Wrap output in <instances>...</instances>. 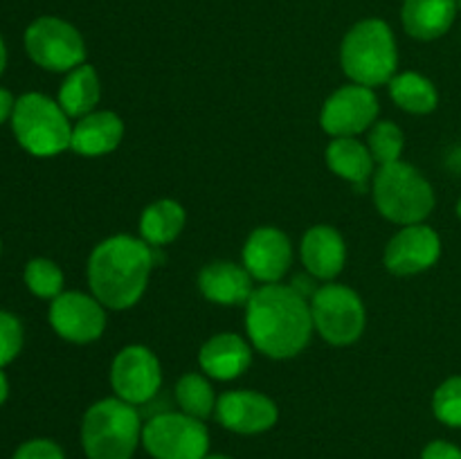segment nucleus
<instances>
[{"label": "nucleus", "mask_w": 461, "mask_h": 459, "mask_svg": "<svg viewBox=\"0 0 461 459\" xmlns=\"http://www.w3.org/2000/svg\"><path fill=\"white\" fill-rule=\"evenodd\" d=\"M246 328L250 342L275 360L300 354L313 333V315L306 297L295 286L264 284L246 304Z\"/></svg>", "instance_id": "f257e3e1"}, {"label": "nucleus", "mask_w": 461, "mask_h": 459, "mask_svg": "<svg viewBox=\"0 0 461 459\" xmlns=\"http://www.w3.org/2000/svg\"><path fill=\"white\" fill-rule=\"evenodd\" d=\"M151 268L153 250L144 238L115 234L90 252V291L106 309H131L147 291Z\"/></svg>", "instance_id": "f03ea898"}, {"label": "nucleus", "mask_w": 461, "mask_h": 459, "mask_svg": "<svg viewBox=\"0 0 461 459\" xmlns=\"http://www.w3.org/2000/svg\"><path fill=\"white\" fill-rule=\"evenodd\" d=\"M340 63L354 84H390L399 66V52L390 25L381 18H365L356 22L340 45Z\"/></svg>", "instance_id": "7ed1b4c3"}, {"label": "nucleus", "mask_w": 461, "mask_h": 459, "mask_svg": "<svg viewBox=\"0 0 461 459\" xmlns=\"http://www.w3.org/2000/svg\"><path fill=\"white\" fill-rule=\"evenodd\" d=\"M142 421L135 405L102 399L90 405L81 421V446L88 459H131L142 439Z\"/></svg>", "instance_id": "20e7f679"}, {"label": "nucleus", "mask_w": 461, "mask_h": 459, "mask_svg": "<svg viewBox=\"0 0 461 459\" xmlns=\"http://www.w3.org/2000/svg\"><path fill=\"white\" fill-rule=\"evenodd\" d=\"M374 202L392 223L414 225L435 210V192L421 171L399 160L383 165L374 176Z\"/></svg>", "instance_id": "39448f33"}, {"label": "nucleus", "mask_w": 461, "mask_h": 459, "mask_svg": "<svg viewBox=\"0 0 461 459\" xmlns=\"http://www.w3.org/2000/svg\"><path fill=\"white\" fill-rule=\"evenodd\" d=\"M12 129L18 144L32 156L50 158L70 148V117L61 104L41 93H27L16 99Z\"/></svg>", "instance_id": "423d86ee"}, {"label": "nucleus", "mask_w": 461, "mask_h": 459, "mask_svg": "<svg viewBox=\"0 0 461 459\" xmlns=\"http://www.w3.org/2000/svg\"><path fill=\"white\" fill-rule=\"evenodd\" d=\"M313 327L329 345L345 346L365 331V306L358 292L345 284H324L315 288L311 300Z\"/></svg>", "instance_id": "0eeeda50"}, {"label": "nucleus", "mask_w": 461, "mask_h": 459, "mask_svg": "<svg viewBox=\"0 0 461 459\" xmlns=\"http://www.w3.org/2000/svg\"><path fill=\"white\" fill-rule=\"evenodd\" d=\"M142 444L153 459H205L210 432L205 423L185 412H162L142 428Z\"/></svg>", "instance_id": "6e6552de"}, {"label": "nucleus", "mask_w": 461, "mask_h": 459, "mask_svg": "<svg viewBox=\"0 0 461 459\" xmlns=\"http://www.w3.org/2000/svg\"><path fill=\"white\" fill-rule=\"evenodd\" d=\"M25 50L36 66L52 72H70L86 63L84 36L57 16H41L27 27Z\"/></svg>", "instance_id": "1a4fd4ad"}, {"label": "nucleus", "mask_w": 461, "mask_h": 459, "mask_svg": "<svg viewBox=\"0 0 461 459\" xmlns=\"http://www.w3.org/2000/svg\"><path fill=\"white\" fill-rule=\"evenodd\" d=\"M111 385L117 399L131 405H144L160 392V360L142 345L124 346L111 367Z\"/></svg>", "instance_id": "9d476101"}, {"label": "nucleus", "mask_w": 461, "mask_h": 459, "mask_svg": "<svg viewBox=\"0 0 461 459\" xmlns=\"http://www.w3.org/2000/svg\"><path fill=\"white\" fill-rule=\"evenodd\" d=\"M378 99L372 88L349 84L324 102L320 124L333 138H356L376 122Z\"/></svg>", "instance_id": "9b49d317"}, {"label": "nucleus", "mask_w": 461, "mask_h": 459, "mask_svg": "<svg viewBox=\"0 0 461 459\" xmlns=\"http://www.w3.org/2000/svg\"><path fill=\"white\" fill-rule=\"evenodd\" d=\"M50 324L63 340L88 345L102 338L106 328V313H104V304L95 295L70 291L52 300Z\"/></svg>", "instance_id": "f8f14e48"}, {"label": "nucleus", "mask_w": 461, "mask_h": 459, "mask_svg": "<svg viewBox=\"0 0 461 459\" xmlns=\"http://www.w3.org/2000/svg\"><path fill=\"white\" fill-rule=\"evenodd\" d=\"M441 255V238L423 223L403 225L385 248V266L394 274H417L432 268Z\"/></svg>", "instance_id": "ddd939ff"}, {"label": "nucleus", "mask_w": 461, "mask_h": 459, "mask_svg": "<svg viewBox=\"0 0 461 459\" xmlns=\"http://www.w3.org/2000/svg\"><path fill=\"white\" fill-rule=\"evenodd\" d=\"M214 414L221 426L239 435H259V432L270 430L279 418L273 399L252 390H234L221 394Z\"/></svg>", "instance_id": "4468645a"}, {"label": "nucleus", "mask_w": 461, "mask_h": 459, "mask_svg": "<svg viewBox=\"0 0 461 459\" xmlns=\"http://www.w3.org/2000/svg\"><path fill=\"white\" fill-rule=\"evenodd\" d=\"M293 261V248L286 234L277 228H257L243 246V266L252 279L277 284Z\"/></svg>", "instance_id": "2eb2a0df"}, {"label": "nucleus", "mask_w": 461, "mask_h": 459, "mask_svg": "<svg viewBox=\"0 0 461 459\" xmlns=\"http://www.w3.org/2000/svg\"><path fill=\"white\" fill-rule=\"evenodd\" d=\"M304 268L318 279H333L342 273L347 259L345 238L331 225H313L306 230L300 246Z\"/></svg>", "instance_id": "dca6fc26"}, {"label": "nucleus", "mask_w": 461, "mask_h": 459, "mask_svg": "<svg viewBox=\"0 0 461 459\" xmlns=\"http://www.w3.org/2000/svg\"><path fill=\"white\" fill-rule=\"evenodd\" d=\"M198 288L203 295L214 304L232 306L248 304L252 288V274L246 266L232 264V261H212L198 274Z\"/></svg>", "instance_id": "f3484780"}, {"label": "nucleus", "mask_w": 461, "mask_h": 459, "mask_svg": "<svg viewBox=\"0 0 461 459\" xmlns=\"http://www.w3.org/2000/svg\"><path fill=\"white\" fill-rule=\"evenodd\" d=\"M124 138V122L113 111H93L79 117L72 126L70 148L79 156L97 158L120 147Z\"/></svg>", "instance_id": "a211bd4d"}, {"label": "nucleus", "mask_w": 461, "mask_h": 459, "mask_svg": "<svg viewBox=\"0 0 461 459\" xmlns=\"http://www.w3.org/2000/svg\"><path fill=\"white\" fill-rule=\"evenodd\" d=\"M203 372L216 381L239 378L252 363L250 345L237 333H219L212 336L198 354Z\"/></svg>", "instance_id": "6ab92c4d"}, {"label": "nucleus", "mask_w": 461, "mask_h": 459, "mask_svg": "<svg viewBox=\"0 0 461 459\" xmlns=\"http://www.w3.org/2000/svg\"><path fill=\"white\" fill-rule=\"evenodd\" d=\"M457 0H405L401 21L412 39L435 40L453 27Z\"/></svg>", "instance_id": "aec40b11"}, {"label": "nucleus", "mask_w": 461, "mask_h": 459, "mask_svg": "<svg viewBox=\"0 0 461 459\" xmlns=\"http://www.w3.org/2000/svg\"><path fill=\"white\" fill-rule=\"evenodd\" d=\"M327 165L340 178L363 189L374 174V158L367 144L356 138H333L327 147Z\"/></svg>", "instance_id": "412c9836"}, {"label": "nucleus", "mask_w": 461, "mask_h": 459, "mask_svg": "<svg viewBox=\"0 0 461 459\" xmlns=\"http://www.w3.org/2000/svg\"><path fill=\"white\" fill-rule=\"evenodd\" d=\"M99 97H102V84H99L97 70L90 63H81L79 68L68 72L59 90V104L68 117H84L93 112Z\"/></svg>", "instance_id": "4be33fe9"}, {"label": "nucleus", "mask_w": 461, "mask_h": 459, "mask_svg": "<svg viewBox=\"0 0 461 459\" xmlns=\"http://www.w3.org/2000/svg\"><path fill=\"white\" fill-rule=\"evenodd\" d=\"M185 228V210L171 198L151 202L140 216V234L149 246H167Z\"/></svg>", "instance_id": "5701e85b"}, {"label": "nucleus", "mask_w": 461, "mask_h": 459, "mask_svg": "<svg viewBox=\"0 0 461 459\" xmlns=\"http://www.w3.org/2000/svg\"><path fill=\"white\" fill-rule=\"evenodd\" d=\"M390 97L394 99L396 106L408 112H414V115L432 112L437 104H439L435 84L423 75H419V72L394 75V79L390 81Z\"/></svg>", "instance_id": "b1692460"}, {"label": "nucleus", "mask_w": 461, "mask_h": 459, "mask_svg": "<svg viewBox=\"0 0 461 459\" xmlns=\"http://www.w3.org/2000/svg\"><path fill=\"white\" fill-rule=\"evenodd\" d=\"M176 400H178L180 410L189 417L207 418L214 414L216 410V396L212 390L210 381L196 372H187L178 382H176Z\"/></svg>", "instance_id": "393cba45"}, {"label": "nucleus", "mask_w": 461, "mask_h": 459, "mask_svg": "<svg viewBox=\"0 0 461 459\" xmlns=\"http://www.w3.org/2000/svg\"><path fill=\"white\" fill-rule=\"evenodd\" d=\"M403 130L394 124V122H378L372 126L367 138V148L372 153L374 162L378 165H392V162L401 160L403 153Z\"/></svg>", "instance_id": "a878e982"}, {"label": "nucleus", "mask_w": 461, "mask_h": 459, "mask_svg": "<svg viewBox=\"0 0 461 459\" xmlns=\"http://www.w3.org/2000/svg\"><path fill=\"white\" fill-rule=\"evenodd\" d=\"M25 284L36 297L54 300L63 291V273L54 261L39 256L25 266Z\"/></svg>", "instance_id": "bb28decb"}, {"label": "nucleus", "mask_w": 461, "mask_h": 459, "mask_svg": "<svg viewBox=\"0 0 461 459\" xmlns=\"http://www.w3.org/2000/svg\"><path fill=\"white\" fill-rule=\"evenodd\" d=\"M432 412L441 423L461 428V376H453L437 387L432 396Z\"/></svg>", "instance_id": "cd10ccee"}, {"label": "nucleus", "mask_w": 461, "mask_h": 459, "mask_svg": "<svg viewBox=\"0 0 461 459\" xmlns=\"http://www.w3.org/2000/svg\"><path fill=\"white\" fill-rule=\"evenodd\" d=\"M23 340H25V331H23L21 320L14 313L0 310V369L21 354Z\"/></svg>", "instance_id": "c85d7f7f"}, {"label": "nucleus", "mask_w": 461, "mask_h": 459, "mask_svg": "<svg viewBox=\"0 0 461 459\" xmlns=\"http://www.w3.org/2000/svg\"><path fill=\"white\" fill-rule=\"evenodd\" d=\"M12 459H66L63 450L50 439H32L18 446Z\"/></svg>", "instance_id": "c756f323"}, {"label": "nucleus", "mask_w": 461, "mask_h": 459, "mask_svg": "<svg viewBox=\"0 0 461 459\" xmlns=\"http://www.w3.org/2000/svg\"><path fill=\"white\" fill-rule=\"evenodd\" d=\"M421 459H461V448L450 441H432L423 448Z\"/></svg>", "instance_id": "7c9ffc66"}, {"label": "nucleus", "mask_w": 461, "mask_h": 459, "mask_svg": "<svg viewBox=\"0 0 461 459\" xmlns=\"http://www.w3.org/2000/svg\"><path fill=\"white\" fill-rule=\"evenodd\" d=\"M14 108H16V99H14V94L9 93L7 88H0V124L12 120Z\"/></svg>", "instance_id": "2f4dec72"}, {"label": "nucleus", "mask_w": 461, "mask_h": 459, "mask_svg": "<svg viewBox=\"0 0 461 459\" xmlns=\"http://www.w3.org/2000/svg\"><path fill=\"white\" fill-rule=\"evenodd\" d=\"M7 396H9V381H7V376H5L3 369H0V405L7 400Z\"/></svg>", "instance_id": "473e14b6"}, {"label": "nucleus", "mask_w": 461, "mask_h": 459, "mask_svg": "<svg viewBox=\"0 0 461 459\" xmlns=\"http://www.w3.org/2000/svg\"><path fill=\"white\" fill-rule=\"evenodd\" d=\"M5 68H7V48H5L3 36H0V75L5 72Z\"/></svg>", "instance_id": "72a5a7b5"}, {"label": "nucleus", "mask_w": 461, "mask_h": 459, "mask_svg": "<svg viewBox=\"0 0 461 459\" xmlns=\"http://www.w3.org/2000/svg\"><path fill=\"white\" fill-rule=\"evenodd\" d=\"M205 459H230V457H225V454H207Z\"/></svg>", "instance_id": "f704fd0d"}, {"label": "nucleus", "mask_w": 461, "mask_h": 459, "mask_svg": "<svg viewBox=\"0 0 461 459\" xmlns=\"http://www.w3.org/2000/svg\"><path fill=\"white\" fill-rule=\"evenodd\" d=\"M457 216L461 219V198H459V202H457Z\"/></svg>", "instance_id": "c9c22d12"}, {"label": "nucleus", "mask_w": 461, "mask_h": 459, "mask_svg": "<svg viewBox=\"0 0 461 459\" xmlns=\"http://www.w3.org/2000/svg\"><path fill=\"white\" fill-rule=\"evenodd\" d=\"M0 250H3V243H0Z\"/></svg>", "instance_id": "e433bc0d"}]
</instances>
